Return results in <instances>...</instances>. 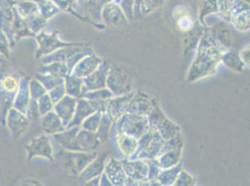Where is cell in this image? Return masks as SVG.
Wrapping results in <instances>:
<instances>
[{"label": "cell", "mask_w": 250, "mask_h": 186, "mask_svg": "<svg viewBox=\"0 0 250 186\" xmlns=\"http://www.w3.org/2000/svg\"><path fill=\"white\" fill-rule=\"evenodd\" d=\"M229 51L206 28L200 39L196 54L188 70L186 80L195 83L217 72L222 55Z\"/></svg>", "instance_id": "6da1fadb"}, {"label": "cell", "mask_w": 250, "mask_h": 186, "mask_svg": "<svg viewBox=\"0 0 250 186\" xmlns=\"http://www.w3.org/2000/svg\"><path fill=\"white\" fill-rule=\"evenodd\" d=\"M21 73L0 68V125L6 127V116L13 106Z\"/></svg>", "instance_id": "7a4b0ae2"}, {"label": "cell", "mask_w": 250, "mask_h": 186, "mask_svg": "<svg viewBox=\"0 0 250 186\" xmlns=\"http://www.w3.org/2000/svg\"><path fill=\"white\" fill-rule=\"evenodd\" d=\"M97 155V151H68L61 148L56 155L54 154V157L67 175L77 179V177Z\"/></svg>", "instance_id": "3957f363"}, {"label": "cell", "mask_w": 250, "mask_h": 186, "mask_svg": "<svg viewBox=\"0 0 250 186\" xmlns=\"http://www.w3.org/2000/svg\"><path fill=\"white\" fill-rule=\"evenodd\" d=\"M165 140L159 134L156 130L149 129L145 134L138 140V146L136 154L132 159H143L146 161L156 160L162 154V148Z\"/></svg>", "instance_id": "277c9868"}, {"label": "cell", "mask_w": 250, "mask_h": 186, "mask_svg": "<svg viewBox=\"0 0 250 186\" xmlns=\"http://www.w3.org/2000/svg\"><path fill=\"white\" fill-rule=\"evenodd\" d=\"M149 130L147 115L125 113L115 121L112 130L115 134L123 132L139 140Z\"/></svg>", "instance_id": "5b68a950"}, {"label": "cell", "mask_w": 250, "mask_h": 186, "mask_svg": "<svg viewBox=\"0 0 250 186\" xmlns=\"http://www.w3.org/2000/svg\"><path fill=\"white\" fill-rule=\"evenodd\" d=\"M59 33L57 31L46 32L42 30L39 33L35 39L38 43V50L36 52V60L40 61L42 57L47 56L52 52L62 49L64 47L84 45V42H66L59 37Z\"/></svg>", "instance_id": "8992f818"}, {"label": "cell", "mask_w": 250, "mask_h": 186, "mask_svg": "<svg viewBox=\"0 0 250 186\" xmlns=\"http://www.w3.org/2000/svg\"><path fill=\"white\" fill-rule=\"evenodd\" d=\"M133 76L120 65L111 63L106 78V88L114 96L133 92Z\"/></svg>", "instance_id": "52a82bcc"}, {"label": "cell", "mask_w": 250, "mask_h": 186, "mask_svg": "<svg viewBox=\"0 0 250 186\" xmlns=\"http://www.w3.org/2000/svg\"><path fill=\"white\" fill-rule=\"evenodd\" d=\"M25 152L27 155V161H32L35 157H42L50 162H55L54 151L52 147L50 135H39L34 137L31 141L25 145Z\"/></svg>", "instance_id": "ba28073f"}, {"label": "cell", "mask_w": 250, "mask_h": 186, "mask_svg": "<svg viewBox=\"0 0 250 186\" xmlns=\"http://www.w3.org/2000/svg\"><path fill=\"white\" fill-rule=\"evenodd\" d=\"M16 10L36 36L44 30L48 21L42 17L39 6L35 1H24L20 3L16 7Z\"/></svg>", "instance_id": "9c48e42d"}, {"label": "cell", "mask_w": 250, "mask_h": 186, "mask_svg": "<svg viewBox=\"0 0 250 186\" xmlns=\"http://www.w3.org/2000/svg\"><path fill=\"white\" fill-rule=\"evenodd\" d=\"M89 44L84 45H77V46H70L64 47L59 49L51 54L42 57L40 60L41 64H47L53 62H65L69 68V70L73 69L75 64L80 61L81 53L83 51L84 47Z\"/></svg>", "instance_id": "30bf717a"}, {"label": "cell", "mask_w": 250, "mask_h": 186, "mask_svg": "<svg viewBox=\"0 0 250 186\" xmlns=\"http://www.w3.org/2000/svg\"><path fill=\"white\" fill-rule=\"evenodd\" d=\"M124 166L125 173L127 177L133 180L136 186H147V178L149 167L146 160L143 159H132L125 157L121 160Z\"/></svg>", "instance_id": "8fae6325"}, {"label": "cell", "mask_w": 250, "mask_h": 186, "mask_svg": "<svg viewBox=\"0 0 250 186\" xmlns=\"http://www.w3.org/2000/svg\"><path fill=\"white\" fill-rule=\"evenodd\" d=\"M30 122L26 114L14 107H11L6 116V127L13 140L20 139L27 131Z\"/></svg>", "instance_id": "7c38bea8"}, {"label": "cell", "mask_w": 250, "mask_h": 186, "mask_svg": "<svg viewBox=\"0 0 250 186\" xmlns=\"http://www.w3.org/2000/svg\"><path fill=\"white\" fill-rule=\"evenodd\" d=\"M229 22L239 31H250V4L243 0H236L230 10Z\"/></svg>", "instance_id": "4fadbf2b"}, {"label": "cell", "mask_w": 250, "mask_h": 186, "mask_svg": "<svg viewBox=\"0 0 250 186\" xmlns=\"http://www.w3.org/2000/svg\"><path fill=\"white\" fill-rule=\"evenodd\" d=\"M156 99L144 92H135L131 98L126 113L148 115L156 104Z\"/></svg>", "instance_id": "5bb4252c"}, {"label": "cell", "mask_w": 250, "mask_h": 186, "mask_svg": "<svg viewBox=\"0 0 250 186\" xmlns=\"http://www.w3.org/2000/svg\"><path fill=\"white\" fill-rule=\"evenodd\" d=\"M101 19L106 26L121 27L127 24V17L121 6L113 1L104 4L101 12Z\"/></svg>", "instance_id": "9a60e30c"}, {"label": "cell", "mask_w": 250, "mask_h": 186, "mask_svg": "<svg viewBox=\"0 0 250 186\" xmlns=\"http://www.w3.org/2000/svg\"><path fill=\"white\" fill-rule=\"evenodd\" d=\"M110 62L104 60L92 74L84 78L83 94L90 91L106 88V78L110 69Z\"/></svg>", "instance_id": "2e32d148"}, {"label": "cell", "mask_w": 250, "mask_h": 186, "mask_svg": "<svg viewBox=\"0 0 250 186\" xmlns=\"http://www.w3.org/2000/svg\"><path fill=\"white\" fill-rule=\"evenodd\" d=\"M108 156L109 155L107 153L98 154L94 160L80 173V175L77 177V180L82 185H85L89 180L102 175Z\"/></svg>", "instance_id": "e0dca14e"}, {"label": "cell", "mask_w": 250, "mask_h": 186, "mask_svg": "<svg viewBox=\"0 0 250 186\" xmlns=\"http://www.w3.org/2000/svg\"><path fill=\"white\" fill-rule=\"evenodd\" d=\"M81 127L66 128L59 133L52 135V140L64 150L68 151H83L77 140V134Z\"/></svg>", "instance_id": "ac0fdd59"}, {"label": "cell", "mask_w": 250, "mask_h": 186, "mask_svg": "<svg viewBox=\"0 0 250 186\" xmlns=\"http://www.w3.org/2000/svg\"><path fill=\"white\" fill-rule=\"evenodd\" d=\"M104 173L113 186H125L127 175L121 160L108 156L104 166Z\"/></svg>", "instance_id": "d6986e66"}, {"label": "cell", "mask_w": 250, "mask_h": 186, "mask_svg": "<svg viewBox=\"0 0 250 186\" xmlns=\"http://www.w3.org/2000/svg\"><path fill=\"white\" fill-rule=\"evenodd\" d=\"M103 59L100 58L97 54L92 53L83 57L80 62H78L72 70L71 74L80 77V78H86L100 66L103 62Z\"/></svg>", "instance_id": "ffe728a7"}, {"label": "cell", "mask_w": 250, "mask_h": 186, "mask_svg": "<svg viewBox=\"0 0 250 186\" xmlns=\"http://www.w3.org/2000/svg\"><path fill=\"white\" fill-rule=\"evenodd\" d=\"M77 102H78V98H75L66 94L59 102L54 104L53 110L60 116L62 123L66 128L73 119L75 110L77 107Z\"/></svg>", "instance_id": "44dd1931"}, {"label": "cell", "mask_w": 250, "mask_h": 186, "mask_svg": "<svg viewBox=\"0 0 250 186\" xmlns=\"http://www.w3.org/2000/svg\"><path fill=\"white\" fill-rule=\"evenodd\" d=\"M135 92L126 93L120 96H114L111 99H109L108 104L106 106L105 113L110 114L115 121H117L123 114H125L127 111L128 104L133 97Z\"/></svg>", "instance_id": "7402d4cb"}, {"label": "cell", "mask_w": 250, "mask_h": 186, "mask_svg": "<svg viewBox=\"0 0 250 186\" xmlns=\"http://www.w3.org/2000/svg\"><path fill=\"white\" fill-rule=\"evenodd\" d=\"M29 79L30 78H28L26 75L21 74L20 83H19V89L15 96L13 106H12L24 114L31 101V94L29 90Z\"/></svg>", "instance_id": "603a6c76"}, {"label": "cell", "mask_w": 250, "mask_h": 186, "mask_svg": "<svg viewBox=\"0 0 250 186\" xmlns=\"http://www.w3.org/2000/svg\"><path fill=\"white\" fill-rule=\"evenodd\" d=\"M40 120L42 131L45 134L52 136L66 129V127L62 123V119L55 113L54 110L42 115Z\"/></svg>", "instance_id": "cb8c5ba5"}, {"label": "cell", "mask_w": 250, "mask_h": 186, "mask_svg": "<svg viewBox=\"0 0 250 186\" xmlns=\"http://www.w3.org/2000/svg\"><path fill=\"white\" fill-rule=\"evenodd\" d=\"M77 140L83 151L85 152L98 151L101 148V145H103L96 132L87 130L83 128L78 131Z\"/></svg>", "instance_id": "d4e9b609"}, {"label": "cell", "mask_w": 250, "mask_h": 186, "mask_svg": "<svg viewBox=\"0 0 250 186\" xmlns=\"http://www.w3.org/2000/svg\"><path fill=\"white\" fill-rule=\"evenodd\" d=\"M95 109L93 107V105L90 103L89 100H87L84 97H80L78 98L77 102V107L75 110L73 119L68 125L67 128H72V127H81L83 123L84 120L90 116L91 114L95 113Z\"/></svg>", "instance_id": "484cf974"}, {"label": "cell", "mask_w": 250, "mask_h": 186, "mask_svg": "<svg viewBox=\"0 0 250 186\" xmlns=\"http://www.w3.org/2000/svg\"><path fill=\"white\" fill-rule=\"evenodd\" d=\"M205 32V26L199 21H195L193 27L184 34V54H187L188 52H193L197 49L199 42Z\"/></svg>", "instance_id": "4316f807"}, {"label": "cell", "mask_w": 250, "mask_h": 186, "mask_svg": "<svg viewBox=\"0 0 250 186\" xmlns=\"http://www.w3.org/2000/svg\"><path fill=\"white\" fill-rule=\"evenodd\" d=\"M12 37L15 43L21 38L36 37V35L30 30L27 22L18 13L16 8L14 10V20L12 23Z\"/></svg>", "instance_id": "83f0119b"}, {"label": "cell", "mask_w": 250, "mask_h": 186, "mask_svg": "<svg viewBox=\"0 0 250 186\" xmlns=\"http://www.w3.org/2000/svg\"><path fill=\"white\" fill-rule=\"evenodd\" d=\"M115 137L118 146L125 157L130 158L136 154L138 146V140L136 138L123 132L116 133Z\"/></svg>", "instance_id": "f1b7e54d"}, {"label": "cell", "mask_w": 250, "mask_h": 186, "mask_svg": "<svg viewBox=\"0 0 250 186\" xmlns=\"http://www.w3.org/2000/svg\"><path fill=\"white\" fill-rule=\"evenodd\" d=\"M182 149H175L160 155L155 162L161 169H167L178 165L181 162Z\"/></svg>", "instance_id": "f546056e"}, {"label": "cell", "mask_w": 250, "mask_h": 186, "mask_svg": "<svg viewBox=\"0 0 250 186\" xmlns=\"http://www.w3.org/2000/svg\"><path fill=\"white\" fill-rule=\"evenodd\" d=\"M221 62L231 71L242 73L246 67V63L242 60L239 52L227 51L221 58Z\"/></svg>", "instance_id": "4dcf8cb0"}, {"label": "cell", "mask_w": 250, "mask_h": 186, "mask_svg": "<svg viewBox=\"0 0 250 186\" xmlns=\"http://www.w3.org/2000/svg\"><path fill=\"white\" fill-rule=\"evenodd\" d=\"M64 86L67 95H70L75 98H80L83 96L84 88L83 78L69 74L64 77Z\"/></svg>", "instance_id": "1f68e13d"}, {"label": "cell", "mask_w": 250, "mask_h": 186, "mask_svg": "<svg viewBox=\"0 0 250 186\" xmlns=\"http://www.w3.org/2000/svg\"><path fill=\"white\" fill-rule=\"evenodd\" d=\"M38 72L42 74H49L60 76L63 78L69 74H71L67 64L62 62H53L47 64H42L39 67Z\"/></svg>", "instance_id": "d6a6232c"}, {"label": "cell", "mask_w": 250, "mask_h": 186, "mask_svg": "<svg viewBox=\"0 0 250 186\" xmlns=\"http://www.w3.org/2000/svg\"><path fill=\"white\" fill-rule=\"evenodd\" d=\"M156 130L165 141L171 140L178 135L181 134L180 127L177 126L176 123H174L172 120H170L167 116L162 122V124L158 127Z\"/></svg>", "instance_id": "836d02e7"}, {"label": "cell", "mask_w": 250, "mask_h": 186, "mask_svg": "<svg viewBox=\"0 0 250 186\" xmlns=\"http://www.w3.org/2000/svg\"><path fill=\"white\" fill-rule=\"evenodd\" d=\"M181 169H182L181 162L173 167L167 168V169H161L159 175L157 177V181L160 183L161 186H174L177 181V176L181 171Z\"/></svg>", "instance_id": "e575fe53"}, {"label": "cell", "mask_w": 250, "mask_h": 186, "mask_svg": "<svg viewBox=\"0 0 250 186\" xmlns=\"http://www.w3.org/2000/svg\"><path fill=\"white\" fill-rule=\"evenodd\" d=\"M114 123L115 120L110 114H108L105 112L102 114L100 125H99L98 130L96 131V134L98 135L102 144H104L108 140Z\"/></svg>", "instance_id": "d590c367"}, {"label": "cell", "mask_w": 250, "mask_h": 186, "mask_svg": "<svg viewBox=\"0 0 250 186\" xmlns=\"http://www.w3.org/2000/svg\"><path fill=\"white\" fill-rule=\"evenodd\" d=\"M219 14V1L218 0H200L198 20L201 23L209 15Z\"/></svg>", "instance_id": "8d00e7d4"}, {"label": "cell", "mask_w": 250, "mask_h": 186, "mask_svg": "<svg viewBox=\"0 0 250 186\" xmlns=\"http://www.w3.org/2000/svg\"><path fill=\"white\" fill-rule=\"evenodd\" d=\"M34 1L38 4L41 14L46 21H49L50 19L55 17L61 11V9L55 4H53L52 1H48V0H34Z\"/></svg>", "instance_id": "74e56055"}, {"label": "cell", "mask_w": 250, "mask_h": 186, "mask_svg": "<svg viewBox=\"0 0 250 186\" xmlns=\"http://www.w3.org/2000/svg\"><path fill=\"white\" fill-rule=\"evenodd\" d=\"M35 77L45 87L47 92H49L53 88L64 83L63 77L55 76V75L49 74H42V73L38 72L35 74Z\"/></svg>", "instance_id": "f35d334b"}, {"label": "cell", "mask_w": 250, "mask_h": 186, "mask_svg": "<svg viewBox=\"0 0 250 186\" xmlns=\"http://www.w3.org/2000/svg\"><path fill=\"white\" fill-rule=\"evenodd\" d=\"M167 115L163 112V110L160 107L159 102H157L151 112L147 115V120L149 124V129L157 130L158 127L162 124V122L166 119Z\"/></svg>", "instance_id": "ab89813d"}, {"label": "cell", "mask_w": 250, "mask_h": 186, "mask_svg": "<svg viewBox=\"0 0 250 186\" xmlns=\"http://www.w3.org/2000/svg\"><path fill=\"white\" fill-rule=\"evenodd\" d=\"M82 97L86 98L89 101H99V100H109L114 97V94L111 93L107 88H103L99 90L90 91L84 93Z\"/></svg>", "instance_id": "60d3db41"}, {"label": "cell", "mask_w": 250, "mask_h": 186, "mask_svg": "<svg viewBox=\"0 0 250 186\" xmlns=\"http://www.w3.org/2000/svg\"><path fill=\"white\" fill-rule=\"evenodd\" d=\"M194 22H195V21H193L191 19L190 15L186 11L182 12V13H179L178 16L176 18L177 28H178L179 31L183 33V34H186L187 32L189 31L193 27Z\"/></svg>", "instance_id": "b9f144b4"}, {"label": "cell", "mask_w": 250, "mask_h": 186, "mask_svg": "<svg viewBox=\"0 0 250 186\" xmlns=\"http://www.w3.org/2000/svg\"><path fill=\"white\" fill-rule=\"evenodd\" d=\"M0 54L7 60L12 59V47L6 33L0 29Z\"/></svg>", "instance_id": "7bdbcfd3"}, {"label": "cell", "mask_w": 250, "mask_h": 186, "mask_svg": "<svg viewBox=\"0 0 250 186\" xmlns=\"http://www.w3.org/2000/svg\"><path fill=\"white\" fill-rule=\"evenodd\" d=\"M102 114L103 113H101V112H95L94 114H91L90 116H88L84 120L83 123L81 126V128L85 129L87 130H90V131L96 132L97 130H98V127L100 125Z\"/></svg>", "instance_id": "ee69618b"}, {"label": "cell", "mask_w": 250, "mask_h": 186, "mask_svg": "<svg viewBox=\"0 0 250 186\" xmlns=\"http://www.w3.org/2000/svg\"><path fill=\"white\" fill-rule=\"evenodd\" d=\"M29 90H30L31 98L36 100L41 98L44 94L48 93L45 87L35 76L29 79Z\"/></svg>", "instance_id": "f6af8a7d"}, {"label": "cell", "mask_w": 250, "mask_h": 186, "mask_svg": "<svg viewBox=\"0 0 250 186\" xmlns=\"http://www.w3.org/2000/svg\"><path fill=\"white\" fill-rule=\"evenodd\" d=\"M219 1V15L223 21L229 22L230 10L236 0H218Z\"/></svg>", "instance_id": "bcb514c9"}, {"label": "cell", "mask_w": 250, "mask_h": 186, "mask_svg": "<svg viewBox=\"0 0 250 186\" xmlns=\"http://www.w3.org/2000/svg\"><path fill=\"white\" fill-rule=\"evenodd\" d=\"M38 104H39L40 113L42 115L47 114V113L51 112L54 109V103L52 102L49 93H46L41 98H39L38 99Z\"/></svg>", "instance_id": "7dc6e473"}, {"label": "cell", "mask_w": 250, "mask_h": 186, "mask_svg": "<svg viewBox=\"0 0 250 186\" xmlns=\"http://www.w3.org/2000/svg\"><path fill=\"white\" fill-rule=\"evenodd\" d=\"M26 116L28 117V119L30 121H36L41 119L42 114L40 113V109H39V104H38V100L31 98L30 104L27 107V110L25 112Z\"/></svg>", "instance_id": "c3c4849f"}, {"label": "cell", "mask_w": 250, "mask_h": 186, "mask_svg": "<svg viewBox=\"0 0 250 186\" xmlns=\"http://www.w3.org/2000/svg\"><path fill=\"white\" fill-rule=\"evenodd\" d=\"M195 185V180L189 173L183 168L177 176V181L174 186H191Z\"/></svg>", "instance_id": "681fc988"}, {"label": "cell", "mask_w": 250, "mask_h": 186, "mask_svg": "<svg viewBox=\"0 0 250 186\" xmlns=\"http://www.w3.org/2000/svg\"><path fill=\"white\" fill-rule=\"evenodd\" d=\"M52 102L54 104H56L57 102H59L61 99H62L65 95H66V91H65V86L64 83L61 84L55 88H53L51 91L48 92Z\"/></svg>", "instance_id": "f907efd6"}, {"label": "cell", "mask_w": 250, "mask_h": 186, "mask_svg": "<svg viewBox=\"0 0 250 186\" xmlns=\"http://www.w3.org/2000/svg\"><path fill=\"white\" fill-rule=\"evenodd\" d=\"M122 10L125 12L128 20L134 19V8H135V0H123L120 4Z\"/></svg>", "instance_id": "816d5d0a"}, {"label": "cell", "mask_w": 250, "mask_h": 186, "mask_svg": "<svg viewBox=\"0 0 250 186\" xmlns=\"http://www.w3.org/2000/svg\"><path fill=\"white\" fill-rule=\"evenodd\" d=\"M109 100H99V101H90L96 112L104 113L106 111V106Z\"/></svg>", "instance_id": "f5cc1de1"}, {"label": "cell", "mask_w": 250, "mask_h": 186, "mask_svg": "<svg viewBox=\"0 0 250 186\" xmlns=\"http://www.w3.org/2000/svg\"><path fill=\"white\" fill-rule=\"evenodd\" d=\"M100 186H112L109 179L107 178V176L105 175V173L103 172L102 175L100 176Z\"/></svg>", "instance_id": "db71d44e"}, {"label": "cell", "mask_w": 250, "mask_h": 186, "mask_svg": "<svg viewBox=\"0 0 250 186\" xmlns=\"http://www.w3.org/2000/svg\"><path fill=\"white\" fill-rule=\"evenodd\" d=\"M85 186H100V176H99V177H95V178H93V179L89 180V181L85 184Z\"/></svg>", "instance_id": "11a10c76"}, {"label": "cell", "mask_w": 250, "mask_h": 186, "mask_svg": "<svg viewBox=\"0 0 250 186\" xmlns=\"http://www.w3.org/2000/svg\"><path fill=\"white\" fill-rule=\"evenodd\" d=\"M6 60H7V59H5V58L0 54V68L3 66V63L6 62Z\"/></svg>", "instance_id": "9f6ffc18"}, {"label": "cell", "mask_w": 250, "mask_h": 186, "mask_svg": "<svg viewBox=\"0 0 250 186\" xmlns=\"http://www.w3.org/2000/svg\"><path fill=\"white\" fill-rule=\"evenodd\" d=\"M243 1H245V2H247V3H249L250 5V0H243Z\"/></svg>", "instance_id": "6f0895ef"}]
</instances>
